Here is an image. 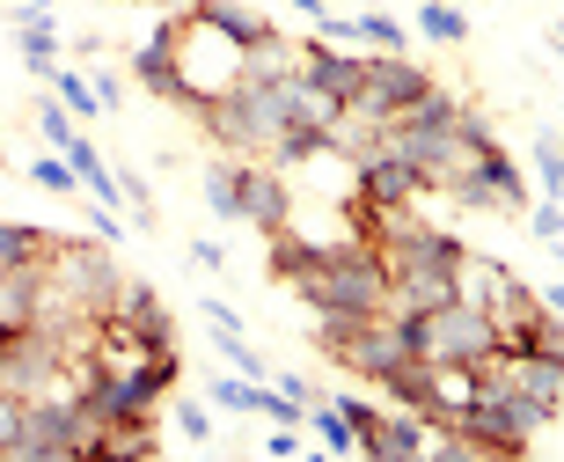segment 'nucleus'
<instances>
[{
    "mask_svg": "<svg viewBox=\"0 0 564 462\" xmlns=\"http://www.w3.org/2000/svg\"><path fill=\"white\" fill-rule=\"evenodd\" d=\"M132 74H140L154 96H176V104H184V82H176V60H169V37H147L140 52H132Z\"/></svg>",
    "mask_w": 564,
    "mask_h": 462,
    "instance_id": "nucleus-17",
    "label": "nucleus"
},
{
    "mask_svg": "<svg viewBox=\"0 0 564 462\" xmlns=\"http://www.w3.org/2000/svg\"><path fill=\"white\" fill-rule=\"evenodd\" d=\"M37 132H44V148H59V154L82 140V132H74V118H66L59 104H44V110H37Z\"/></svg>",
    "mask_w": 564,
    "mask_h": 462,
    "instance_id": "nucleus-26",
    "label": "nucleus"
},
{
    "mask_svg": "<svg viewBox=\"0 0 564 462\" xmlns=\"http://www.w3.org/2000/svg\"><path fill=\"white\" fill-rule=\"evenodd\" d=\"M191 15H206L213 30H228V37L242 44V52H250L257 37H272V22L257 15V8H242V0H191Z\"/></svg>",
    "mask_w": 564,
    "mask_h": 462,
    "instance_id": "nucleus-16",
    "label": "nucleus"
},
{
    "mask_svg": "<svg viewBox=\"0 0 564 462\" xmlns=\"http://www.w3.org/2000/svg\"><path fill=\"white\" fill-rule=\"evenodd\" d=\"M30 184H44V191H74V184H82V176H74V162H66V154L52 148V154H44L37 169H30Z\"/></svg>",
    "mask_w": 564,
    "mask_h": 462,
    "instance_id": "nucleus-27",
    "label": "nucleus"
},
{
    "mask_svg": "<svg viewBox=\"0 0 564 462\" xmlns=\"http://www.w3.org/2000/svg\"><path fill=\"white\" fill-rule=\"evenodd\" d=\"M440 301H455V257L447 265H397L389 272V309L397 315H425Z\"/></svg>",
    "mask_w": 564,
    "mask_h": 462,
    "instance_id": "nucleus-11",
    "label": "nucleus"
},
{
    "mask_svg": "<svg viewBox=\"0 0 564 462\" xmlns=\"http://www.w3.org/2000/svg\"><path fill=\"white\" fill-rule=\"evenodd\" d=\"M425 433H433V419H425L419 404H403V411H375V426L359 433V455L411 462V455H425Z\"/></svg>",
    "mask_w": 564,
    "mask_h": 462,
    "instance_id": "nucleus-9",
    "label": "nucleus"
},
{
    "mask_svg": "<svg viewBox=\"0 0 564 462\" xmlns=\"http://www.w3.org/2000/svg\"><path fill=\"white\" fill-rule=\"evenodd\" d=\"M286 110H293V126H301V132H330L345 104H337L330 88H315L308 74H293V82H286Z\"/></svg>",
    "mask_w": 564,
    "mask_h": 462,
    "instance_id": "nucleus-15",
    "label": "nucleus"
},
{
    "mask_svg": "<svg viewBox=\"0 0 564 462\" xmlns=\"http://www.w3.org/2000/svg\"><path fill=\"white\" fill-rule=\"evenodd\" d=\"M52 88H59V104H66V110H104V104H96V88L74 82V74H59V66H52Z\"/></svg>",
    "mask_w": 564,
    "mask_h": 462,
    "instance_id": "nucleus-31",
    "label": "nucleus"
},
{
    "mask_svg": "<svg viewBox=\"0 0 564 462\" xmlns=\"http://www.w3.org/2000/svg\"><path fill=\"white\" fill-rule=\"evenodd\" d=\"M425 66L419 60H403V52H367V74H359V96L352 104L367 110V118H381V126H397L403 110L425 96Z\"/></svg>",
    "mask_w": 564,
    "mask_h": 462,
    "instance_id": "nucleus-4",
    "label": "nucleus"
},
{
    "mask_svg": "<svg viewBox=\"0 0 564 462\" xmlns=\"http://www.w3.org/2000/svg\"><path fill=\"white\" fill-rule=\"evenodd\" d=\"M206 206L242 221V191H235V169H206Z\"/></svg>",
    "mask_w": 564,
    "mask_h": 462,
    "instance_id": "nucleus-25",
    "label": "nucleus"
},
{
    "mask_svg": "<svg viewBox=\"0 0 564 462\" xmlns=\"http://www.w3.org/2000/svg\"><path fill=\"white\" fill-rule=\"evenodd\" d=\"M22 52H30V74L52 82V66H59V30H52V22H22Z\"/></svg>",
    "mask_w": 564,
    "mask_h": 462,
    "instance_id": "nucleus-22",
    "label": "nucleus"
},
{
    "mask_svg": "<svg viewBox=\"0 0 564 462\" xmlns=\"http://www.w3.org/2000/svg\"><path fill=\"white\" fill-rule=\"evenodd\" d=\"M308 426H315V441L337 448V455H345V448H359V433L345 426V411H337V404H330V411H315V404H308Z\"/></svg>",
    "mask_w": 564,
    "mask_h": 462,
    "instance_id": "nucleus-23",
    "label": "nucleus"
},
{
    "mask_svg": "<svg viewBox=\"0 0 564 462\" xmlns=\"http://www.w3.org/2000/svg\"><path fill=\"white\" fill-rule=\"evenodd\" d=\"M22 411H30V404H22L15 389H0V455H8V448L22 441Z\"/></svg>",
    "mask_w": 564,
    "mask_h": 462,
    "instance_id": "nucleus-29",
    "label": "nucleus"
},
{
    "mask_svg": "<svg viewBox=\"0 0 564 462\" xmlns=\"http://www.w3.org/2000/svg\"><path fill=\"white\" fill-rule=\"evenodd\" d=\"M301 74H308L315 88H330L337 104H352L359 96V74H367V60H359V52H345V44H301Z\"/></svg>",
    "mask_w": 564,
    "mask_h": 462,
    "instance_id": "nucleus-13",
    "label": "nucleus"
},
{
    "mask_svg": "<svg viewBox=\"0 0 564 462\" xmlns=\"http://www.w3.org/2000/svg\"><path fill=\"white\" fill-rule=\"evenodd\" d=\"M235 191H242V221H250V228H264V235L293 228V191H286L279 169L242 162V169H235Z\"/></svg>",
    "mask_w": 564,
    "mask_h": 462,
    "instance_id": "nucleus-8",
    "label": "nucleus"
},
{
    "mask_svg": "<svg viewBox=\"0 0 564 462\" xmlns=\"http://www.w3.org/2000/svg\"><path fill=\"white\" fill-rule=\"evenodd\" d=\"M52 279H59L66 294L82 301V315H96V323L110 315V301H118V287H126V279L110 272V257L88 250V243H59V250H52Z\"/></svg>",
    "mask_w": 564,
    "mask_h": 462,
    "instance_id": "nucleus-5",
    "label": "nucleus"
},
{
    "mask_svg": "<svg viewBox=\"0 0 564 462\" xmlns=\"http://www.w3.org/2000/svg\"><path fill=\"white\" fill-rule=\"evenodd\" d=\"M447 198H455V206H477V213H521L528 184H521V169L506 162V148H499V154H484L462 184H447Z\"/></svg>",
    "mask_w": 564,
    "mask_h": 462,
    "instance_id": "nucleus-6",
    "label": "nucleus"
},
{
    "mask_svg": "<svg viewBox=\"0 0 564 462\" xmlns=\"http://www.w3.org/2000/svg\"><path fill=\"white\" fill-rule=\"evenodd\" d=\"M557 154H564V140H557Z\"/></svg>",
    "mask_w": 564,
    "mask_h": 462,
    "instance_id": "nucleus-35",
    "label": "nucleus"
},
{
    "mask_svg": "<svg viewBox=\"0 0 564 462\" xmlns=\"http://www.w3.org/2000/svg\"><path fill=\"white\" fill-rule=\"evenodd\" d=\"M359 30H367V44H375V52H403V22H389V15H359Z\"/></svg>",
    "mask_w": 564,
    "mask_h": 462,
    "instance_id": "nucleus-30",
    "label": "nucleus"
},
{
    "mask_svg": "<svg viewBox=\"0 0 564 462\" xmlns=\"http://www.w3.org/2000/svg\"><path fill=\"white\" fill-rule=\"evenodd\" d=\"M425 37H433V44H469V15H462V8H455V0H425Z\"/></svg>",
    "mask_w": 564,
    "mask_h": 462,
    "instance_id": "nucleus-21",
    "label": "nucleus"
},
{
    "mask_svg": "<svg viewBox=\"0 0 564 462\" xmlns=\"http://www.w3.org/2000/svg\"><path fill=\"white\" fill-rule=\"evenodd\" d=\"M74 404H30L22 411V441L8 448V462H74Z\"/></svg>",
    "mask_w": 564,
    "mask_h": 462,
    "instance_id": "nucleus-7",
    "label": "nucleus"
},
{
    "mask_svg": "<svg viewBox=\"0 0 564 462\" xmlns=\"http://www.w3.org/2000/svg\"><path fill=\"white\" fill-rule=\"evenodd\" d=\"M206 132L220 140V148H235V154H279L286 132H293L286 82H250V74H242L228 96L206 104Z\"/></svg>",
    "mask_w": 564,
    "mask_h": 462,
    "instance_id": "nucleus-1",
    "label": "nucleus"
},
{
    "mask_svg": "<svg viewBox=\"0 0 564 462\" xmlns=\"http://www.w3.org/2000/svg\"><path fill=\"white\" fill-rule=\"evenodd\" d=\"M352 169H359V198H375V206H411V198H425L419 162H403V154H389V148H375Z\"/></svg>",
    "mask_w": 564,
    "mask_h": 462,
    "instance_id": "nucleus-10",
    "label": "nucleus"
},
{
    "mask_svg": "<svg viewBox=\"0 0 564 462\" xmlns=\"http://www.w3.org/2000/svg\"><path fill=\"white\" fill-rule=\"evenodd\" d=\"M411 353L419 359H462V367H484L499 353V323L469 301H440V309L411 315Z\"/></svg>",
    "mask_w": 564,
    "mask_h": 462,
    "instance_id": "nucleus-3",
    "label": "nucleus"
},
{
    "mask_svg": "<svg viewBox=\"0 0 564 462\" xmlns=\"http://www.w3.org/2000/svg\"><path fill=\"white\" fill-rule=\"evenodd\" d=\"M535 235H550V243H564V206H535Z\"/></svg>",
    "mask_w": 564,
    "mask_h": 462,
    "instance_id": "nucleus-33",
    "label": "nucleus"
},
{
    "mask_svg": "<svg viewBox=\"0 0 564 462\" xmlns=\"http://www.w3.org/2000/svg\"><path fill=\"white\" fill-rule=\"evenodd\" d=\"M543 309H557V315H564V287H550V294H543Z\"/></svg>",
    "mask_w": 564,
    "mask_h": 462,
    "instance_id": "nucleus-34",
    "label": "nucleus"
},
{
    "mask_svg": "<svg viewBox=\"0 0 564 462\" xmlns=\"http://www.w3.org/2000/svg\"><path fill=\"white\" fill-rule=\"evenodd\" d=\"M293 74H301V44H286L279 30L250 44V82H293Z\"/></svg>",
    "mask_w": 564,
    "mask_h": 462,
    "instance_id": "nucleus-18",
    "label": "nucleus"
},
{
    "mask_svg": "<svg viewBox=\"0 0 564 462\" xmlns=\"http://www.w3.org/2000/svg\"><path fill=\"white\" fill-rule=\"evenodd\" d=\"M506 294H513V272H506V265H491V257H477V250L455 257V301H469V309L491 315Z\"/></svg>",
    "mask_w": 564,
    "mask_h": 462,
    "instance_id": "nucleus-14",
    "label": "nucleus"
},
{
    "mask_svg": "<svg viewBox=\"0 0 564 462\" xmlns=\"http://www.w3.org/2000/svg\"><path fill=\"white\" fill-rule=\"evenodd\" d=\"M535 169H543V191H550V198H564V154L550 148V140L535 148Z\"/></svg>",
    "mask_w": 564,
    "mask_h": 462,
    "instance_id": "nucleus-32",
    "label": "nucleus"
},
{
    "mask_svg": "<svg viewBox=\"0 0 564 462\" xmlns=\"http://www.w3.org/2000/svg\"><path fill=\"white\" fill-rule=\"evenodd\" d=\"M162 37H169V60H176V82H184V104H198V110L250 74V52L228 30H213L206 15H176Z\"/></svg>",
    "mask_w": 564,
    "mask_h": 462,
    "instance_id": "nucleus-2",
    "label": "nucleus"
},
{
    "mask_svg": "<svg viewBox=\"0 0 564 462\" xmlns=\"http://www.w3.org/2000/svg\"><path fill=\"white\" fill-rule=\"evenodd\" d=\"M104 323H118V331H132L140 337V345H154V353H169V345H176V323H169V309L154 294H147V287H118V301H110V315Z\"/></svg>",
    "mask_w": 564,
    "mask_h": 462,
    "instance_id": "nucleus-12",
    "label": "nucleus"
},
{
    "mask_svg": "<svg viewBox=\"0 0 564 462\" xmlns=\"http://www.w3.org/2000/svg\"><path fill=\"white\" fill-rule=\"evenodd\" d=\"M154 419H110V433H104V455H154Z\"/></svg>",
    "mask_w": 564,
    "mask_h": 462,
    "instance_id": "nucleus-20",
    "label": "nucleus"
},
{
    "mask_svg": "<svg viewBox=\"0 0 564 462\" xmlns=\"http://www.w3.org/2000/svg\"><path fill=\"white\" fill-rule=\"evenodd\" d=\"M59 250L44 228H22V221H0V265H44V257Z\"/></svg>",
    "mask_w": 564,
    "mask_h": 462,
    "instance_id": "nucleus-19",
    "label": "nucleus"
},
{
    "mask_svg": "<svg viewBox=\"0 0 564 462\" xmlns=\"http://www.w3.org/2000/svg\"><path fill=\"white\" fill-rule=\"evenodd\" d=\"M169 411H176V426H184V441H198V448L213 441V404H169Z\"/></svg>",
    "mask_w": 564,
    "mask_h": 462,
    "instance_id": "nucleus-28",
    "label": "nucleus"
},
{
    "mask_svg": "<svg viewBox=\"0 0 564 462\" xmlns=\"http://www.w3.org/2000/svg\"><path fill=\"white\" fill-rule=\"evenodd\" d=\"M521 353L564 359V315H557V309H543V315H535V331H528V345H521Z\"/></svg>",
    "mask_w": 564,
    "mask_h": 462,
    "instance_id": "nucleus-24",
    "label": "nucleus"
}]
</instances>
